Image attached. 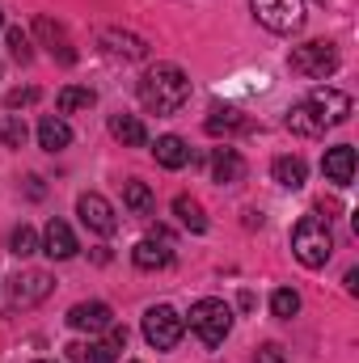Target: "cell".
<instances>
[{"label":"cell","mask_w":359,"mask_h":363,"mask_svg":"<svg viewBox=\"0 0 359 363\" xmlns=\"http://www.w3.org/2000/svg\"><path fill=\"white\" fill-rule=\"evenodd\" d=\"M77 216H81V224H85L89 233H97V237H110V233L118 228V216H114L110 199H101L97 190H89V194L77 199Z\"/></svg>","instance_id":"cell-11"},{"label":"cell","mask_w":359,"mask_h":363,"mask_svg":"<svg viewBox=\"0 0 359 363\" xmlns=\"http://www.w3.org/2000/svg\"><path fill=\"white\" fill-rule=\"evenodd\" d=\"M93 106H97V93L85 89V85H64L60 97H55L60 118H64V114H77V110H93Z\"/></svg>","instance_id":"cell-22"},{"label":"cell","mask_w":359,"mask_h":363,"mask_svg":"<svg viewBox=\"0 0 359 363\" xmlns=\"http://www.w3.org/2000/svg\"><path fill=\"white\" fill-rule=\"evenodd\" d=\"M72 363H114L118 351H127V330L123 325H110L106 338H89V342H68L64 347Z\"/></svg>","instance_id":"cell-8"},{"label":"cell","mask_w":359,"mask_h":363,"mask_svg":"<svg viewBox=\"0 0 359 363\" xmlns=\"http://www.w3.org/2000/svg\"><path fill=\"white\" fill-rule=\"evenodd\" d=\"M131 262H136L140 271H165V267L174 262V237H170L165 228L148 233L144 241H136V250H131Z\"/></svg>","instance_id":"cell-10"},{"label":"cell","mask_w":359,"mask_h":363,"mask_svg":"<svg viewBox=\"0 0 359 363\" xmlns=\"http://www.w3.org/2000/svg\"><path fill=\"white\" fill-rule=\"evenodd\" d=\"M190 330L199 334V342L220 347V342L233 334V308H228L224 300H216V296L194 300V304H190Z\"/></svg>","instance_id":"cell-4"},{"label":"cell","mask_w":359,"mask_h":363,"mask_svg":"<svg viewBox=\"0 0 359 363\" xmlns=\"http://www.w3.org/2000/svg\"><path fill=\"white\" fill-rule=\"evenodd\" d=\"M0 26H4V13H0Z\"/></svg>","instance_id":"cell-35"},{"label":"cell","mask_w":359,"mask_h":363,"mask_svg":"<svg viewBox=\"0 0 359 363\" xmlns=\"http://www.w3.org/2000/svg\"><path fill=\"white\" fill-rule=\"evenodd\" d=\"M101 51L110 55V60H123V64H136V60H144L148 55V43L140 38V34H127V30H101Z\"/></svg>","instance_id":"cell-13"},{"label":"cell","mask_w":359,"mask_h":363,"mask_svg":"<svg viewBox=\"0 0 359 363\" xmlns=\"http://www.w3.org/2000/svg\"><path fill=\"white\" fill-rule=\"evenodd\" d=\"M347 291H359V271H347Z\"/></svg>","instance_id":"cell-33"},{"label":"cell","mask_w":359,"mask_h":363,"mask_svg":"<svg viewBox=\"0 0 359 363\" xmlns=\"http://www.w3.org/2000/svg\"><path fill=\"white\" fill-rule=\"evenodd\" d=\"M140 106L148 110V114H161V118H170V114H178L182 106L190 101V77L182 72L178 64H153L144 77H140Z\"/></svg>","instance_id":"cell-2"},{"label":"cell","mask_w":359,"mask_h":363,"mask_svg":"<svg viewBox=\"0 0 359 363\" xmlns=\"http://www.w3.org/2000/svg\"><path fill=\"white\" fill-rule=\"evenodd\" d=\"M110 135L123 144V148H144L148 144V131L136 114H110Z\"/></svg>","instance_id":"cell-19"},{"label":"cell","mask_w":359,"mask_h":363,"mask_svg":"<svg viewBox=\"0 0 359 363\" xmlns=\"http://www.w3.org/2000/svg\"><path fill=\"white\" fill-rule=\"evenodd\" d=\"M270 313H275L279 321H292V317L300 313V296H296L292 287H279V291L270 296Z\"/></svg>","instance_id":"cell-27"},{"label":"cell","mask_w":359,"mask_h":363,"mask_svg":"<svg viewBox=\"0 0 359 363\" xmlns=\"http://www.w3.org/2000/svg\"><path fill=\"white\" fill-rule=\"evenodd\" d=\"M182 330H186V317H178V308L170 304H153L144 313V342L153 351H174L182 342Z\"/></svg>","instance_id":"cell-6"},{"label":"cell","mask_w":359,"mask_h":363,"mask_svg":"<svg viewBox=\"0 0 359 363\" xmlns=\"http://www.w3.org/2000/svg\"><path fill=\"white\" fill-rule=\"evenodd\" d=\"M351 97L343 89H313L304 101H296L292 110H287V127L296 131V135H304V140H317V135H326L330 127H343L347 118H351Z\"/></svg>","instance_id":"cell-1"},{"label":"cell","mask_w":359,"mask_h":363,"mask_svg":"<svg viewBox=\"0 0 359 363\" xmlns=\"http://www.w3.org/2000/svg\"><path fill=\"white\" fill-rule=\"evenodd\" d=\"M30 182V186H26V190H30V199H43V178H26Z\"/></svg>","instance_id":"cell-32"},{"label":"cell","mask_w":359,"mask_h":363,"mask_svg":"<svg viewBox=\"0 0 359 363\" xmlns=\"http://www.w3.org/2000/svg\"><path fill=\"white\" fill-rule=\"evenodd\" d=\"M317 4H330V0H317Z\"/></svg>","instance_id":"cell-34"},{"label":"cell","mask_w":359,"mask_h":363,"mask_svg":"<svg viewBox=\"0 0 359 363\" xmlns=\"http://www.w3.org/2000/svg\"><path fill=\"white\" fill-rule=\"evenodd\" d=\"M241 178H245V157H241L237 148H216V152H211V182L237 186Z\"/></svg>","instance_id":"cell-17"},{"label":"cell","mask_w":359,"mask_h":363,"mask_svg":"<svg viewBox=\"0 0 359 363\" xmlns=\"http://www.w3.org/2000/svg\"><path fill=\"white\" fill-rule=\"evenodd\" d=\"M26 135H30V131H26V123H21L17 114H4V123H0V140H4L9 148H21V144H26Z\"/></svg>","instance_id":"cell-29"},{"label":"cell","mask_w":359,"mask_h":363,"mask_svg":"<svg viewBox=\"0 0 359 363\" xmlns=\"http://www.w3.org/2000/svg\"><path fill=\"white\" fill-rule=\"evenodd\" d=\"M34 30H38V38H43V47L60 60V64H77V51H72V38L64 34V26L60 21H51V17H38L34 21Z\"/></svg>","instance_id":"cell-16"},{"label":"cell","mask_w":359,"mask_h":363,"mask_svg":"<svg viewBox=\"0 0 359 363\" xmlns=\"http://www.w3.org/2000/svg\"><path fill=\"white\" fill-rule=\"evenodd\" d=\"M321 174H326V182H334V186H351V182H355V148H351V144L326 148Z\"/></svg>","instance_id":"cell-14"},{"label":"cell","mask_w":359,"mask_h":363,"mask_svg":"<svg viewBox=\"0 0 359 363\" xmlns=\"http://www.w3.org/2000/svg\"><path fill=\"white\" fill-rule=\"evenodd\" d=\"M254 363H287V355H283V347H279V342H267V347H258Z\"/></svg>","instance_id":"cell-31"},{"label":"cell","mask_w":359,"mask_h":363,"mask_svg":"<svg viewBox=\"0 0 359 363\" xmlns=\"http://www.w3.org/2000/svg\"><path fill=\"white\" fill-rule=\"evenodd\" d=\"M153 157H157L161 169H182V165H190V148H186L182 135H157Z\"/></svg>","instance_id":"cell-18"},{"label":"cell","mask_w":359,"mask_h":363,"mask_svg":"<svg viewBox=\"0 0 359 363\" xmlns=\"http://www.w3.org/2000/svg\"><path fill=\"white\" fill-rule=\"evenodd\" d=\"M203 127H207V135H233V131H241V127H245V118H241L233 106H216V110L207 114V123H203Z\"/></svg>","instance_id":"cell-23"},{"label":"cell","mask_w":359,"mask_h":363,"mask_svg":"<svg viewBox=\"0 0 359 363\" xmlns=\"http://www.w3.org/2000/svg\"><path fill=\"white\" fill-rule=\"evenodd\" d=\"M174 216L182 220V228H190V233H207V216H203V207H199L190 194H178V199H174Z\"/></svg>","instance_id":"cell-25"},{"label":"cell","mask_w":359,"mask_h":363,"mask_svg":"<svg viewBox=\"0 0 359 363\" xmlns=\"http://www.w3.org/2000/svg\"><path fill=\"white\" fill-rule=\"evenodd\" d=\"M47 258H55V262H68L81 245H77V237H72V228L64 224V220H51L47 228H43V245H38Z\"/></svg>","instance_id":"cell-15"},{"label":"cell","mask_w":359,"mask_h":363,"mask_svg":"<svg viewBox=\"0 0 359 363\" xmlns=\"http://www.w3.org/2000/svg\"><path fill=\"white\" fill-rule=\"evenodd\" d=\"M292 72L296 77H309V81H326V77H334L338 72V47L334 43H326V38H313V43H300L296 51H292Z\"/></svg>","instance_id":"cell-5"},{"label":"cell","mask_w":359,"mask_h":363,"mask_svg":"<svg viewBox=\"0 0 359 363\" xmlns=\"http://www.w3.org/2000/svg\"><path fill=\"white\" fill-rule=\"evenodd\" d=\"M68 325L93 338V334H106V330L114 325V313H110V304H101V300H81V304L68 308Z\"/></svg>","instance_id":"cell-12"},{"label":"cell","mask_w":359,"mask_h":363,"mask_svg":"<svg viewBox=\"0 0 359 363\" xmlns=\"http://www.w3.org/2000/svg\"><path fill=\"white\" fill-rule=\"evenodd\" d=\"M38 144H43L47 152H60V148L72 144V127H68L60 114H47V118L38 123Z\"/></svg>","instance_id":"cell-21"},{"label":"cell","mask_w":359,"mask_h":363,"mask_svg":"<svg viewBox=\"0 0 359 363\" xmlns=\"http://www.w3.org/2000/svg\"><path fill=\"white\" fill-rule=\"evenodd\" d=\"M38 363H51V359H38Z\"/></svg>","instance_id":"cell-36"},{"label":"cell","mask_w":359,"mask_h":363,"mask_svg":"<svg viewBox=\"0 0 359 363\" xmlns=\"http://www.w3.org/2000/svg\"><path fill=\"white\" fill-rule=\"evenodd\" d=\"M123 203H127L131 216H153V207H157V199H153V190L144 182H127L123 186Z\"/></svg>","instance_id":"cell-24"},{"label":"cell","mask_w":359,"mask_h":363,"mask_svg":"<svg viewBox=\"0 0 359 363\" xmlns=\"http://www.w3.org/2000/svg\"><path fill=\"white\" fill-rule=\"evenodd\" d=\"M9 254H17V258L38 254V233H34L30 224H17V228L9 233Z\"/></svg>","instance_id":"cell-26"},{"label":"cell","mask_w":359,"mask_h":363,"mask_svg":"<svg viewBox=\"0 0 359 363\" xmlns=\"http://www.w3.org/2000/svg\"><path fill=\"white\" fill-rule=\"evenodd\" d=\"M292 254H296V262L309 267V271L326 267V262L334 258V233H330V220H321V216H304V220L292 228Z\"/></svg>","instance_id":"cell-3"},{"label":"cell","mask_w":359,"mask_h":363,"mask_svg":"<svg viewBox=\"0 0 359 363\" xmlns=\"http://www.w3.org/2000/svg\"><path fill=\"white\" fill-rule=\"evenodd\" d=\"M4 38H9V51H13V60H17V64H30V60H34V47H30V34H26V30H17V26H13Z\"/></svg>","instance_id":"cell-28"},{"label":"cell","mask_w":359,"mask_h":363,"mask_svg":"<svg viewBox=\"0 0 359 363\" xmlns=\"http://www.w3.org/2000/svg\"><path fill=\"white\" fill-rule=\"evenodd\" d=\"M55 291V279L47 271H17L9 279V304L13 308H34Z\"/></svg>","instance_id":"cell-9"},{"label":"cell","mask_w":359,"mask_h":363,"mask_svg":"<svg viewBox=\"0 0 359 363\" xmlns=\"http://www.w3.org/2000/svg\"><path fill=\"white\" fill-rule=\"evenodd\" d=\"M270 178L279 182L283 190H300L304 178H309V165H304L300 157H275V161H270Z\"/></svg>","instance_id":"cell-20"},{"label":"cell","mask_w":359,"mask_h":363,"mask_svg":"<svg viewBox=\"0 0 359 363\" xmlns=\"http://www.w3.org/2000/svg\"><path fill=\"white\" fill-rule=\"evenodd\" d=\"M38 101V89L34 85H26V89H13V93H4V106L9 110H21V106H34Z\"/></svg>","instance_id":"cell-30"},{"label":"cell","mask_w":359,"mask_h":363,"mask_svg":"<svg viewBox=\"0 0 359 363\" xmlns=\"http://www.w3.org/2000/svg\"><path fill=\"white\" fill-rule=\"evenodd\" d=\"M250 4L270 34H296L304 26V0H250Z\"/></svg>","instance_id":"cell-7"}]
</instances>
